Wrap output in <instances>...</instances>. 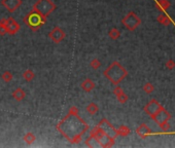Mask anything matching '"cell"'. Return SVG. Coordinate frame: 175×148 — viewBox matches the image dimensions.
Here are the masks:
<instances>
[{"label": "cell", "mask_w": 175, "mask_h": 148, "mask_svg": "<svg viewBox=\"0 0 175 148\" xmlns=\"http://www.w3.org/2000/svg\"><path fill=\"white\" fill-rule=\"evenodd\" d=\"M88 129V123L79 116V108L75 106L70 107L68 114L57 125V130L72 144L79 143Z\"/></svg>", "instance_id": "6da1fadb"}, {"label": "cell", "mask_w": 175, "mask_h": 148, "mask_svg": "<svg viewBox=\"0 0 175 148\" xmlns=\"http://www.w3.org/2000/svg\"><path fill=\"white\" fill-rule=\"evenodd\" d=\"M103 75L114 85H118V83L128 76V71L125 67L121 65V63L114 61L104 70Z\"/></svg>", "instance_id": "7a4b0ae2"}, {"label": "cell", "mask_w": 175, "mask_h": 148, "mask_svg": "<svg viewBox=\"0 0 175 148\" xmlns=\"http://www.w3.org/2000/svg\"><path fill=\"white\" fill-rule=\"evenodd\" d=\"M88 139H95L100 146L102 147H111L114 144V138L110 137L106 132L104 131L103 128H101L100 126H97L96 128H94L90 133V137Z\"/></svg>", "instance_id": "3957f363"}, {"label": "cell", "mask_w": 175, "mask_h": 148, "mask_svg": "<svg viewBox=\"0 0 175 148\" xmlns=\"http://www.w3.org/2000/svg\"><path fill=\"white\" fill-rule=\"evenodd\" d=\"M23 22L32 31H38L40 27L47 23V18H44V15H41L40 13L32 9L28 15H25V18L23 19Z\"/></svg>", "instance_id": "277c9868"}, {"label": "cell", "mask_w": 175, "mask_h": 148, "mask_svg": "<svg viewBox=\"0 0 175 148\" xmlns=\"http://www.w3.org/2000/svg\"><path fill=\"white\" fill-rule=\"evenodd\" d=\"M57 6L52 0H37L32 6V9L44 15V18H47L51 13L55 12Z\"/></svg>", "instance_id": "5b68a950"}, {"label": "cell", "mask_w": 175, "mask_h": 148, "mask_svg": "<svg viewBox=\"0 0 175 148\" xmlns=\"http://www.w3.org/2000/svg\"><path fill=\"white\" fill-rule=\"evenodd\" d=\"M152 119L157 125L160 126L164 132H168L170 130V125H169V119L171 118V114L167 110L162 107L156 114L152 115Z\"/></svg>", "instance_id": "8992f818"}, {"label": "cell", "mask_w": 175, "mask_h": 148, "mask_svg": "<svg viewBox=\"0 0 175 148\" xmlns=\"http://www.w3.org/2000/svg\"><path fill=\"white\" fill-rule=\"evenodd\" d=\"M123 26L129 31H135L141 25V19L134 12H129L122 20Z\"/></svg>", "instance_id": "52a82bcc"}, {"label": "cell", "mask_w": 175, "mask_h": 148, "mask_svg": "<svg viewBox=\"0 0 175 148\" xmlns=\"http://www.w3.org/2000/svg\"><path fill=\"white\" fill-rule=\"evenodd\" d=\"M65 36H66L65 31L58 26L54 27L53 30L48 33V38L52 40L54 43H60V42H62L64 40Z\"/></svg>", "instance_id": "ba28073f"}, {"label": "cell", "mask_w": 175, "mask_h": 148, "mask_svg": "<svg viewBox=\"0 0 175 148\" xmlns=\"http://www.w3.org/2000/svg\"><path fill=\"white\" fill-rule=\"evenodd\" d=\"M162 107H163L162 105L159 103V102L156 100V99H152V100H150L149 103H147V104L144 106L143 110H144L145 113L149 114V116H152V115L157 113V112H158L161 108H162Z\"/></svg>", "instance_id": "9c48e42d"}, {"label": "cell", "mask_w": 175, "mask_h": 148, "mask_svg": "<svg viewBox=\"0 0 175 148\" xmlns=\"http://www.w3.org/2000/svg\"><path fill=\"white\" fill-rule=\"evenodd\" d=\"M22 0H1V5L5 7L9 13H13L22 5Z\"/></svg>", "instance_id": "30bf717a"}, {"label": "cell", "mask_w": 175, "mask_h": 148, "mask_svg": "<svg viewBox=\"0 0 175 148\" xmlns=\"http://www.w3.org/2000/svg\"><path fill=\"white\" fill-rule=\"evenodd\" d=\"M98 126H100L101 128H103L104 131L106 132V133L108 134L110 137H112V138H114V139L117 137V129H114V126H112L111 123H110L108 120L106 119V118H103V119H102L101 122H99Z\"/></svg>", "instance_id": "8fae6325"}, {"label": "cell", "mask_w": 175, "mask_h": 148, "mask_svg": "<svg viewBox=\"0 0 175 148\" xmlns=\"http://www.w3.org/2000/svg\"><path fill=\"white\" fill-rule=\"evenodd\" d=\"M136 134L140 137V138L145 139V138H147L149 136L152 135V132L149 128V126L145 125V123H141V125H140L138 128L136 129Z\"/></svg>", "instance_id": "7c38bea8"}, {"label": "cell", "mask_w": 175, "mask_h": 148, "mask_svg": "<svg viewBox=\"0 0 175 148\" xmlns=\"http://www.w3.org/2000/svg\"><path fill=\"white\" fill-rule=\"evenodd\" d=\"M21 29V26L17 21H15L12 18L9 19V23L6 26V34L9 35H15L16 33H18Z\"/></svg>", "instance_id": "4fadbf2b"}, {"label": "cell", "mask_w": 175, "mask_h": 148, "mask_svg": "<svg viewBox=\"0 0 175 148\" xmlns=\"http://www.w3.org/2000/svg\"><path fill=\"white\" fill-rule=\"evenodd\" d=\"M171 6V2L169 0H157L155 3V7L160 12H166Z\"/></svg>", "instance_id": "5bb4252c"}, {"label": "cell", "mask_w": 175, "mask_h": 148, "mask_svg": "<svg viewBox=\"0 0 175 148\" xmlns=\"http://www.w3.org/2000/svg\"><path fill=\"white\" fill-rule=\"evenodd\" d=\"M80 88H82L86 93H90V91H92L94 88H96V83L94 82L92 79L86 78L82 83H80Z\"/></svg>", "instance_id": "9a60e30c"}, {"label": "cell", "mask_w": 175, "mask_h": 148, "mask_svg": "<svg viewBox=\"0 0 175 148\" xmlns=\"http://www.w3.org/2000/svg\"><path fill=\"white\" fill-rule=\"evenodd\" d=\"M12 98L16 101L21 102L26 98V91L23 90L22 88H18L12 91Z\"/></svg>", "instance_id": "2e32d148"}, {"label": "cell", "mask_w": 175, "mask_h": 148, "mask_svg": "<svg viewBox=\"0 0 175 148\" xmlns=\"http://www.w3.org/2000/svg\"><path fill=\"white\" fill-rule=\"evenodd\" d=\"M158 22L163 26H169L171 23H173V22H172V20H171V18L169 17L168 15H166L165 12H161L160 15H159Z\"/></svg>", "instance_id": "e0dca14e"}, {"label": "cell", "mask_w": 175, "mask_h": 148, "mask_svg": "<svg viewBox=\"0 0 175 148\" xmlns=\"http://www.w3.org/2000/svg\"><path fill=\"white\" fill-rule=\"evenodd\" d=\"M86 110H87V112L90 115H95L97 112H98L99 107H98V105H97L96 103H94V102H91V103H89L87 105V107H86Z\"/></svg>", "instance_id": "ac0fdd59"}, {"label": "cell", "mask_w": 175, "mask_h": 148, "mask_svg": "<svg viewBox=\"0 0 175 148\" xmlns=\"http://www.w3.org/2000/svg\"><path fill=\"white\" fill-rule=\"evenodd\" d=\"M23 78L25 79L27 82H30L35 78V73L31 69H27L23 73Z\"/></svg>", "instance_id": "d6986e66"}, {"label": "cell", "mask_w": 175, "mask_h": 148, "mask_svg": "<svg viewBox=\"0 0 175 148\" xmlns=\"http://www.w3.org/2000/svg\"><path fill=\"white\" fill-rule=\"evenodd\" d=\"M117 136L122 137H127L131 133V130L127 126H121L120 128L117 129Z\"/></svg>", "instance_id": "ffe728a7"}, {"label": "cell", "mask_w": 175, "mask_h": 148, "mask_svg": "<svg viewBox=\"0 0 175 148\" xmlns=\"http://www.w3.org/2000/svg\"><path fill=\"white\" fill-rule=\"evenodd\" d=\"M108 36H109L110 39L117 40L121 37V31L117 28H112V29H110L109 32H108Z\"/></svg>", "instance_id": "44dd1931"}, {"label": "cell", "mask_w": 175, "mask_h": 148, "mask_svg": "<svg viewBox=\"0 0 175 148\" xmlns=\"http://www.w3.org/2000/svg\"><path fill=\"white\" fill-rule=\"evenodd\" d=\"M35 140H36V138H35L34 134H33V133H31V132L27 133L26 135L24 136V141H25L28 145H31L32 143H34Z\"/></svg>", "instance_id": "7402d4cb"}, {"label": "cell", "mask_w": 175, "mask_h": 148, "mask_svg": "<svg viewBox=\"0 0 175 148\" xmlns=\"http://www.w3.org/2000/svg\"><path fill=\"white\" fill-rule=\"evenodd\" d=\"M1 78L5 82H9V81H12V80L13 75L10 71H4L1 75Z\"/></svg>", "instance_id": "603a6c76"}, {"label": "cell", "mask_w": 175, "mask_h": 148, "mask_svg": "<svg viewBox=\"0 0 175 148\" xmlns=\"http://www.w3.org/2000/svg\"><path fill=\"white\" fill-rule=\"evenodd\" d=\"M117 99L121 104H125V103H127V102H128L129 97H128L127 94H125V91H123L122 94H120L118 96H117Z\"/></svg>", "instance_id": "cb8c5ba5"}, {"label": "cell", "mask_w": 175, "mask_h": 148, "mask_svg": "<svg viewBox=\"0 0 175 148\" xmlns=\"http://www.w3.org/2000/svg\"><path fill=\"white\" fill-rule=\"evenodd\" d=\"M143 88V91L146 94H149H149H152V91H155V87H153V84H152V83H150V82H146L143 85V88Z\"/></svg>", "instance_id": "d4e9b609"}, {"label": "cell", "mask_w": 175, "mask_h": 148, "mask_svg": "<svg viewBox=\"0 0 175 148\" xmlns=\"http://www.w3.org/2000/svg\"><path fill=\"white\" fill-rule=\"evenodd\" d=\"M90 66L92 67V69L97 70V69H99L101 67V62L99 61L97 58H95V59H93V60L90 62Z\"/></svg>", "instance_id": "484cf974"}, {"label": "cell", "mask_w": 175, "mask_h": 148, "mask_svg": "<svg viewBox=\"0 0 175 148\" xmlns=\"http://www.w3.org/2000/svg\"><path fill=\"white\" fill-rule=\"evenodd\" d=\"M165 67L168 70H173L175 68V61L173 60V59H169V60L166 62Z\"/></svg>", "instance_id": "4316f807"}, {"label": "cell", "mask_w": 175, "mask_h": 148, "mask_svg": "<svg viewBox=\"0 0 175 148\" xmlns=\"http://www.w3.org/2000/svg\"><path fill=\"white\" fill-rule=\"evenodd\" d=\"M123 88H121V87H118V85H115V88H114V91H112V93L114 94L115 96H118L120 94H122L123 93Z\"/></svg>", "instance_id": "83f0119b"}, {"label": "cell", "mask_w": 175, "mask_h": 148, "mask_svg": "<svg viewBox=\"0 0 175 148\" xmlns=\"http://www.w3.org/2000/svg\"><path fill=\"white\" fill-rule=\"evenodd\" d=\"M0 35H1V36L6 35V26L0 25Z\"/></svg>", "instance_id": "f1b7e54d"}]
</instances>
